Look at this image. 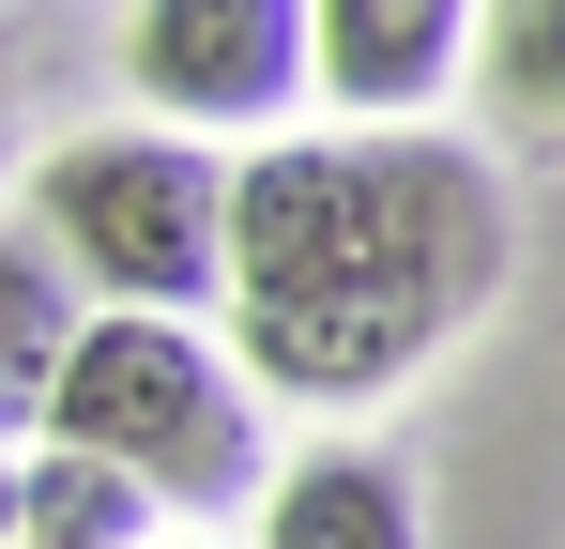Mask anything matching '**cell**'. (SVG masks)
Listing matches in <instances>:
<instances>
[{
	"instance_id": "cell-1",
	"label": "cell",
	"mask_w": 565,
	"mask_h": 549,
	"mask_svg": "<svg viewBox=\"0 0 565 549\" xmlns=\"http://www.w3.org/2000/svg\"><path fill=\"white\" fill-rule=\"evenodd\" d=\"M504 290V183L459 138L352 122L230 169V336L260 397L367 412Z\"/></svg>"
},
{
	"instance_id": "cell-2",
	"label": "cell",
	"mask_w": 565,
	"mask_h": 549,
	"mask_svg": "<svg viewBox=\"0 0 565 549\" xmlns=\"http://www.w3.org/2000/svg\"><path fill=\"white\" fill-rule=\"evenodd\" d=\"M46 443L138 473L153 504H245V488H276L260 381L214 352L199 321H153V305H93V321H77L62 397H46Z\"/></svg>"
},
{
	"instance_id": "cell-3",
	"label": "cell",
	"mask_w": 565,
	"mask_h": 549,
	"mask_svg": "<svg viewBox=\"0 0 565 549\" xmlns=\"http://www.w3.org/2000/svg\"><path fill=\"white\" fill-rule=\"evenodd\" d=\"M31 229L77 260L93 305H153V321L230 305V153L184 138V122L62 138V153L31 169Z\"/></svg>"
},
{
	"instance_id": "cell-4",
	"label": "cell",
	"mask_w": 565,
	"mask_h": 549,
	"mask_svg": "<svg viewBox=\"0 0 565 549\" xmlns=\"http://www.w3.org/2000/svg\"><path fill=\"white\" fill-rule=\"evenodd\" d=\"M122 92L169 107L184 138H245L276 122L306 77V0H138L122 15Z\"/></svg>"
},
{
	"instance_id": "cell-5",
	"label": "cell",
	"mask_w": 565,
	"mask_h": 549,
	"mask_svg": "<svg viewBox=\"0 0 565 549\" xmlns=\"http://www.w3.org/2000/svg\"><path fill=\"white\" fill-rule=\"evenodd\" d=\"M473 31H489V0H306V77L352 122H397L473 77Z\"/></svg>"
},
{
	"instance_id": "cell-6",
	"label": "cell",
	"mask_w": 565,
	"mask_h": 549,
	"mask_svg": "<svg viewBox=\"0 0 565 549\" xmlns=\"http://www.w3.org/2000/svg\"><path fill=\"white\" fill-rule=\"evenodd\" d=\"M260 549H428L413 519V473L367 443H306L276 458V488H260Z\"/></svg>"
},
{
	"instance_id": "cell-7",
	"label": "cell",
	"mask_w": 565,
	"mask_h": 549,
	"mask_svg": "<svg viewBox=\"0 0 565 549\" xmlns=\"http://www.w3.org/2000/svg\"><path fill=\"white\" fill-rule=\"evenodd\" d=\"M77 321H93V305H77V260H62V245H46V229L15 214V229H0V458L46 428V397H62V352H77Z\"/></svg>"
},
{
	"instance_id": "cell-8",
	"label": "cell",
	"mask_w": 565,
	"mask_h": 549,
	"mask_svg": "<svg viewBox=\"0 0 565 549\" xmlns=\"http://www.w3.org/2000/svg\"><path fill=\"white\" fill-rule=\"evenodd\" d=\"M15 535L31 549H153V488L46 443V458H15Z\"/></svg>"
},
{
	"instance_id": "cell-9",
	"label": "cell",
	"mask_w": 565,
	"mask_h": 549,
	"mask_svg": "<svg viewBox=\"0 0 565 549\" xmlns=\"http://www.w3.org/2000/svg\"><path fill=\"white\" fill-rule=\"evenodd\" d=\"M473 62H489V107H504V122L565 138V0H489Z\"/></svg>"
},
{
	"instance_id": "cell-10",
	"label": "cell",
	"mask_w": 565,
	"mask_h": 549,
	"mask_svg": "<svg viewBox=\"0 0 565 549\" xmlns=\"http://www.w3.org/2000/svg\"><path fill=\"white\" fill-rule=\"evenodd\" d=\"M0 549H15V458H0Z\"/></svg>"
},
{
	"instance_id": "cell-11",
	"label": "cell",
	"mask_w": 565,
	"mask_h": 549,
	"mask_svg": "<svg viewBox=\"0 0 565 549\" xmlns=\"http://www.w3.org/2000/svg\"><path fill=\"white\" fill-rule=\"evenodd\" d=\"M15 549H31V535H15Z\"/></svg>"
}]
</instances>
